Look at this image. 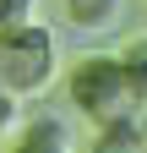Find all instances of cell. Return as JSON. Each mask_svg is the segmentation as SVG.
I'll return each mask as SVG.
<instances>
[{
	"label": "cell",
	"mask_w": 147,
	"mask_h": 153,
	"mask_svg": "<svg viewBox=\"0 0 147 153\" xmlns=\"http://www.w3.org/2000/svg\"><path fill=\"white\" fill-rule=\"evenodd\" d=\"M93 148H98V153H136V148H142L136 109H120V115H104V120H93Z\"/></svg>",
	"instance_id": "277c9868"
},
{
	"label": "cell",
	"mask_w": 147,
	"mask_h": 153,
	"mask_svg": "<svg viewBox=\"0 0 147 153\" xmlns=\"http://www.w3.org/2000/svg\"><path fill=\"white\" fill-rule=\"evenodd\" d=\"M16 120H22V99L0 82V137H6V131H16Z\"/></svg>",
	"instance_id": "52a82bcc"
},
{
	"label": "cell",
	"mask_w": 147,
	"mask_h": 153,
	"mask_svg": "<svg viewBox=\"0 0 147 153\" xmlns=\"http://www.w3.org/2000/svg\"><path fill=\"white\" fill-rule=\"evenodd\" d=\"M0 82L16 99H44L60 82V44L44 22L27 16L16 27H0Z\"/></svg>",
	"instance_id": "6da1fadb"
},
{
	"label": "cell",
	"mask_w": 147,
	"mask_h": 153,
	"mask_svg": "<svg viewBox=\"0 0 147 153\" xmlns=\"http://www.w3.org/2000/svg\"><path fill=\"white\" fill-rule=\"evenodd\" d=\"M136 126H142V148H147V104H142V115H136Z\"/></svg>",
	"instance_id": "9c48e42d"
},
{
	"label": "cell",
	"mask_w": 147,
	"mask_h": 153,
	"mask_svg": "<svg viewBox=\"0 0 147 153\" xmlns=\"http://www.w3.org/2000/svg\"><path fill=\"white\" fill-rule=\"evenodd\" d=\"M65 99H71V109H82L87 120H104V115L136 109L120 55H82V60L65 71Z\"/></svg>",
	"instance_id": "7a4b0ae2"
},
{
	"label": "cell",
	"mask_w": 147,
	"mask_h": 153,
	"mask_svg": "<svg viewBox=\"0 0 147 153\" xmlns=\"http://www.w3.org/2000/svg\"><path fill=\"white\" fill-rule=\"evenodd\" d=\"M71 142H76L71 126L49 109H38L33 120H16V148H27V153H71Z\"/></svg>",
	"instance_id": "3957f363"
},
{
	"label": "cell",
	"mask_w": 147,
	"mask_h": 153,
	"mask_svg": "<svg viewBox=\"0 0 147 153\" xmlns=\"http://www.w3.org/2000/svg\"><path fill=\"white\" fill-rule=\"evenodd\" d=\"M125 11V0H65V16L76 27H115Z\"/></svg>",
	"instance_id": "5b68a950"
},
{
	"label": "cell",
	"mask_w": 147,
	"mask_h": 153,
	"mask_svg": "<svg viewBox=\"0 0 147 153\" xmlns=\"http://www.w3.org/2000/svg\"><path fill=\"white\" fill-rule=\"evenodd\" d=\"M120 66H125L131 99H136V109H142V104H147V38H131V44L120 49Z\"/></svg>",
	"instance_id": "8992f818"
},
{
	"label": "cell",
	"mask_w": 147,
	"mask_h": 153,
	"mask_svg": "<svg viewBox=\"0 0 147 153\" xmlns=\"http://www.w3.org/2000/svg\"><path fill=\"white\" fill-rule=\"evenodd\" d=\"M33 6L38 0H0V27H16V22H27Z\"/></svg>",
	"instance_id": "ba28073f"
}]
</instances>
